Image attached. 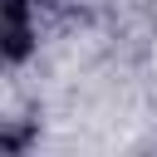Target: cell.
I'll return each mask as SVG.
<instances>
[{"mask_svg": "<svg viewBox=\"0 0 157 157\" xmlns=\"http://www.w3.org/2000/svg\"><path fill=\"white\" fill-rule=\"evenodd\" d=\"M29 49V20H25V0H5V54L25 59Z\"/></svg>", "mask_w": 157, "mask_h": 157, "instance_id": "1", "label": "cell"}]
</instances>
